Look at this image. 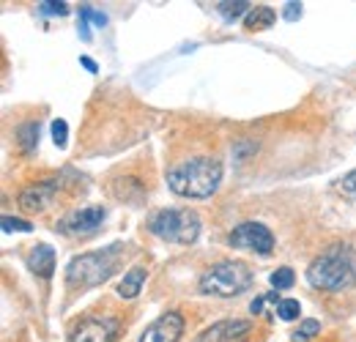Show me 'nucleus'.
Wrapping results in <instances>:
<instances>
[{"instance_id":"f257e3e1","label":"nucleus","mask_w":356,"mask_h":342,"mask_svg":"<svg viewBox=\"0 0 356 342\" xmlns=\"http://www.w3.org/2000/svg\"><path fill=\"white\" fill-rule=\"evenodd\" d=\"M222 181V162L214 156H195L176 165L168 172V186L178 197L206 200L220 189Z\"/></svg>"},{"instance_id":"f03ea898","label":"nucleus","mask_w":356,"mask_h":342,"mask_svg":"<svg viewBox=\"0 0 356 342\" xmlns=\"http://www.w3.org/2000/svg\"><path fill=\"white\" fill-rule=\"evenodd\" d=\"M307 282L318 291L340 293L356 285V250L348 244H334L318 255L307 268Z\"/></svg>"},{"instance_id":"7ed1b4c3","label":"nucleus","mask_w":356,"mask_h":342,"mask_svg":"<svg viewBox=\"0 0 356 342\" xmlns=\"http://www.w3.org/2000/svg\"><path fill=\"white\" fill-rule=\"evenodd\" d=\"M118 257H121V244H110L99 252L72 257L66 266V282L77 288H96L115 274Z\"/></svg>"},{"instance_id":"20e7f679","label":"nucleus","mask_w":356,"mask_h":342,"mask_svg":"<svg viewBox=\"0 0 356 342\" xmlns=\"http://www.w3.org/2000/svg\"><path fill=\"white\" fill-rule=\"evenodd\" d=\"M148 230L170 244H195L200 236V216L189 209H159L148 219Z\"/></svg>"},{"instance_id":"39448f33","label":"nucleus","mask_w":356,"mask_h":342,"mask_svg":"<svg viewBox=\"0 0 356 342\" xmlns=\"http://www.w3.org/2000/svg\"><path fill=\"white\" fill-rule=\"evenodd\" d=\"M252 268L241 260L217 263L200 277V293L206 296H238L252 285Z\"/></svg>"},{"instance_id":"423d86ee","label":"nucleus","mask_w":356,"mask_h":342,"mask_svg":"<svg viewBox=\"0 0 356 342\" xmlns=\"http://www.w3.org/2000/svg\"><path fill=\"white\" fill-rule=\"evenodd\" d=\"M227 244L233 250H250V252H258V255H271L274 233L268 230L266 225H261V222H241L227 236Z\"/></svg>"},{"instance_id":"0eeeda50","label":"nucleus","mask_w":356,"mask_h":342,"mask_svg":"<svg viewBox=\"0 0 356 342\" xmlns=\"http://www.w3.org/2000/svg\"><path fill=\"white\" fill-rule=\"evenodd\" d=\"M107 211L102 206H88V209H74L58 222V230L63 236H88L93 230H99V225L104 222Z\"/></svg>"},{"instance_id":"6e6552de","label":"nucleus","mask_w":356,"mask_h":342,"mask_svg":"<svg viewBox=\"0 0 356 342\" xmlns=\"http://www.w3.org/2000/svg\"><path fill=\"white\" fill-rule=\"evenodd\" d=\"M115 332L118 323L113 318H86L72 329L69 342H113Z\"/></svg>"},{"instance_id":"1a4fd4ad","label":"nucleus","mask_w":356,"mask_h":342,"mask_svg":"<svg viewBox=\"0 0 356 342\" xmlns=\"http://www.w3.org/2000/svg\"><path fill=\"white\" fill-rule=\"evenodd\" d=\"M181 334H184V318H181V312H165V315H159L145 329V334L140 337V342H178Z\"/></svg>"},{"instance_id":"9d476101","label":"nucleus","mask_w":356,"mask_h":342,"mask_svg":"<svg viewBox=\"0 0 356 342\" xmlns=\"http://www.w3.org/2000/svg\"><path fill=\"white\" fill-rule=\"evenodd\" d=\"M55 192H58V181L49 178L42 181L36 186H28L22 195H19V209L28 211V214H42L47 206L55 200Z\"/></svg>"},{"instance_id":"9b49d317","label":"nucleus","mask_w":356,"mask_h":342,"mask_svg":"<svg viewBox=\"0 0 356 342\" xmlns=\"http://www.w3.org/2000/svg\"><path fill=\"white\" fill-rule=\"evenodd\" d=\"M252 332L250 320H220L211 329H206L197 342H244Z\"/></svg>"},{"instance_id":"f8f14e48","label":"nucleus","mask_w":356,"mask_h":342,"mask_svg":"<svg viewBox=\"0 0 356 342\" xmlns=\"http://www.w3.org/2000/svg\"><path fill=\"white\" fill-rule=\"evenodd\" d=\"M28 266H31L33 274H39V277L49 279L52 271H55V250H52L49 244H36L33 252L28 255Z\"/></svg>"},{"instance_id":"ddd939ff","label":"nucleus","mask_w":356,"mask_h":342,"mask_svg":"<svg viewBox=\"0 0 356 342\" xmlns=\"http://www.w3.org/2000/svg\"><path fill=\"white\" fill-rule=\"evenodd\" d=\"M145 277H148V271H145L143 266L129 268V271L124 274V279L118 282V296H121V299H137L140 291H143V285H145Z\"/></svg>"},{"instance_id":"4468645a","label":"nucleus","mask_w":356,"mask_h":342,"mask_svg":"<svg viewBox=\"0 0 356 342\" xmlns=\"http://www.w3.org/2000/svg\"><path fill=\"white\" fill-rule=\"evenodd\" d=\"M274 22H277V11H274L271 6H255V8L244 17L247 31H268Z\"/></svg>"},{"instance_id":"2eb2a0df","label":"nucleus","mask_w":356,"mask_h":342,"mask_svg":"<svg viewBox=\"0 0 356 342\" xmlns=\"http://www.w3.org/2000/svg\"><path fill=\"white\" fill-rule=\"evenodd\" d=\"M217 11H220V17L225 22H236V19H241V17H247L252 11V3H247V0H222V3H217Z\"/></svg>"},{"instance_id":"dca6fc26","label":"nucleus","mask_w":356,"mask_h":342,"mask_svg":"<svg viewBox=\"0 0 356 342\" xmlns=\"http://www.w3.org/2000/svg\"><path fill=\"white\" fill-rule=\"evenodd\" d=\"M17 142H19L22 154H33L36 145H39V124H33V121L22 124V127L17 129Z\"/></svg>"},{"instance_id":"f3484780","label":"nucleus","mask_w":356,"mask_h":342,"mask_svg":"<svg viewBox=\"0 0 356 342\" xmlns=\"http://www.w3.org/2000/svg\"><path fill=\"white\" fill-rule=\"evenodd\" d=\"M315 334H321V323H318L315 318H307V320H302V326L293 332L291 342H310V340H315Z\"/></svg>"},{"instance_id":"a211bd4d","label":"nucleus","mask_w":356,"mask_h":342,"mask_svg":"<svg viewBox=\"0 0 356 342\" xmlns=\"http://www.w3.org/2000/svg\"><path fill=\"white\" fill-rule=\"evenodd\" d=\"M293 282H296V274H293V268H288V266H282V268H277V271L271 274L274 291H288V288H293Z\"/></svg>"},{"instance_id":"6ab92c4d","label":"nucleus","mask_w":356,"mask_h":342,"mask_svg":"<svg viewBox=\"0 0 356 342\" xmlns=\"http://www.w3.org/2000/svg\"><path fill=\"white\" fill-rule=\"evenodd\" d=\"M299 312H302V304L296 299H282L277 304V315H280L282 320H296Z\"/></svg>"},{"instance_id":"aec40b11","label":"nucleus","mask_w":356,"mask_h":342,"mask_svg":"<svg viewBox=\"0 0 356 342\" xmlns=\"http://www.w3.org/2000/svg\"><path fill=\"white\" fill-rule=\"evenodd\" d=\"M33 225L28 219H17V216H3V233H31Z\"/></svg>"},{"instance_id":"412c9836","label":"nucleus","mask_w":356,"mask_h":342,"mask_svg":"<svg viewBox=\"0 0 356 342\" xmlns=\"http://www.w3.org/2000/svg\"><path fill=\"white\" fill-rule=\"evenodd\" d=\"M49 129H52V142H55L58 148H66V137H69V124H66L63 118H55Z\"/></svg>"},{"instance_id":"4be33fe9","label":"nucleus","mask_w":356,"mask_h":342,"mask_svg":"<svg viewBox=\"0 0 356 342\" xmlns=\"http://www.w3.org/2000/svg\"><path fill=\"white\" fill-rule=\"evenodd\" d=\"M337 192H340L343 197H348V200H356V170H351L348 175H343V178H340Z\"/></svg>"},{"instance_id":"5701e85b","label":"nucleus","mask_w":356,"mask_h":342,"mask_svg":"<svg viewBox=\"0 0 356 342\" xmlns=\"http://www.w3.org/2000/svg\"><path fill=\"white\" fill-rule=\"evenodd\" d=\"M39 11H42V14L66 17V14H69V3H60V0H58V3H55V0H42V3H39Z\"/></svg>"},{"instance_id":"b1692460","label":"nucleus","mask_w":356,"mask_h":342,"mask_svg":"<svg viewBox=\"0 0 356 342\" xmlns=\"http://www.w3.org/2000/svg\"><path fill=\"white\" fill-rule=\"evenodd\" d=\"M80 14H83V17H88V22H93L96 28H104V25H107V14H102V11L90 8V6H83V8H80Z\"/></svg>"},{"instance_id":"393cba45","label":"nucleus","mask_w":356,"mask_h":342,"mask_svg":"<svg viewBox=\"0 0 356 342\" xmlns=\"http://www.w3.org/2000/svg\"><path fill=\"white\" fill-rule=\"evenodd\" d=\"M282 19L285 22H296V19H302V3H285V8H282Z\"/></svg>"},{"instance_id":"a878e982","label":"nucleus","mask_w":356,"mask_h":342,"mask_svg":"<svg viewBox=\"0 0 356 342\" xmlns=\"http://www.w3.org/2000/svg\"><path fill=\"white\" fill-rule=\"evenodd\" d=\"M80 39L83 42H90V31H88V17L80 14Z\"/></svg>"},{"instance_id":"bb28decb","label":"nucleus","mask_w":356,"mask_h":342,"mask_svg":"<svg viewBox=\"0 0 356 342\" xmlns=\"http://www.w3.org/2000/svg\"><path fill=\"white\" fill-rule=\"evenodd\" d=\"M266 296H258V299L252 301V304H250V312H252V315H258V312H264V304H266Z\"/></svg>"},{"instance_id":"cd10ccee","label":"nucleus","mask_w":356,"mask_h":342,"mask_svg":"<svg viewBox=\"0 0 356 342\" xmlns=\"http://www.w3.org/2000/svg\"><path fill=\"white\" fill-rule=\"evenodd\" d=\"M80 63H83V66H86V69H88V72H99V66H96V63H93V60H90L88 55H83V58H80Z\"/></svg>"}]
</instances>
